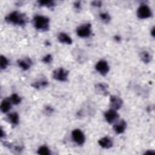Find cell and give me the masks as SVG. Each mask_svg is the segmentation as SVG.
I'll use <instances>...</instances> for the list:
<instances>
[{
	"label": "cell",
	"mask_w": 155,
	"mask_h": 155,
	"mask_svg": "<svg viewBox=\"0 0 155 155\" xmlns=\"http://www.w3.org/2000/svg\"><path fill=\"white\" fill-rule=\"evenodd\" d=\"M5 20L9 24L20 26H24L27 22V18L26 15L16 11L13 12L8 14L5 18Z\"/></svg>",
	"instance_id": "6da1fadb"
},
{
	"label": "cell",
	"mask_w": 155,
	"mask_h": 155,
	"mask_svg": "<svg viewBox=\"0 0 155 155\" xmlns=\"http://www.w3.org/2000/svg\"><path fill=\"white\" fill-rule=\"evenodd\" d=\"M33 25L35 28L41 31H47L49 30V18L47 17L37 15L35 16L33 20Z\"/></svg>",
	"instance_id": "7a4b0ae2"
},
{
	"label": "cell",
	"mask_w": 155,
	"mask_h": 155,
	"mask_svg": "<svg viewBox=\"0 0 155 155\" xmlns=\"http://www.w3.org/2000/svg\"><path fill=\"white\" fill-rule=\"evenodd\" d=\"M68 75V71L63 68H59L56 69L53 72V77L54 79L61 81L65 82L67 81Z\"/></svg>",
	"instance_id": "3957f363"
},
{
	"label": "cell",
	"mask_w": 155,
	"mask_h": 155,
	"mask_svg": "<svg viewBox=\"0 0 155 155\" xmlns=\"http://www.w3.org/2000/svg\"><path fill=\"white\" fill-rule=\"evenodd\" d=\"M77 35L81 38L89 37L91 34V24L90 23L82 25L77 28Z\"/></svg>",
	"instance_id": "277c9868"
},
{
	"label": "cell",
	"mask_w": 155,
	"mask_h": 155,
	"mask_svg": "<svg viewBox=\"0 0 155 155\" xmlns=\"http://www.w3.org/2000/svg\"><path fill=\"white\" fill-rule=\"evenodd\" d=\"M137 16L140 19L148 18L151 16V10L147 5H142L137 9Z\"/></svg>",
	"instance_id": "5b68a950"
},
{
	"label": "cell",
	"mask_w": 155,
	"mask_h": 155,
	"mask_svg": "<svg viewBox=\"0 0 155 155\" xmlns=\"http://www.w3.org/2000/svg\"><path fill=\"white\" fill-rule=\"evenodd\" d=\"M73 139L79 145H82L85 142V136L79 129H75L71 133Z\"/></svg>",
	"instance_id": "8992f818"
},
{
	"label": "cell",
	"mask_w": 155,
	"mask_h": 155,
	"mask_svg": "<svg viewBox=\"0 0 155 155\" xmlns=\"http://www.w3.org/2000/svg\"><path fill=\"white\" fill-rule=\"evenodd\" d=\"M96 70L102 75H106L109 71V66L107 62L104 60H101L96 65Z\"/></svg>",
	"instance_id": "52a82bcc"
},
{
	"label": "cell",
	"mask_w": 155,
	"mask_h": 155,
	"mask_svg": "<svg viewBox=\"0 0 155 155\" xmlns=\"http://www.w3.org/2000/svg\"><path fill=\"white\" fill-rule=\"evenodd\" d=\"M123 104L122 100L118 96L113 95L110 98V105L111 109L117 110L120 108Z\"/></svg>",
	"instance_id": "ba28073f"
},
{
	"label": "cell",
	"mask_w": 155,
	"mask_h": 155,
	"mask_svg": "<svg viewBox=\"0 0 155 155\" xmlns=\"http://www.w3.org/2000/svg\"><path fill=\"white\" fill-rule=\"evenodd\" d=\"M104 117L107 122L109 124H112L119 118V114L116 110L110 109L104 113Z\"/></svg>",
	"instance_id": "9c48e42d"
},
{
	"label": "cell",
	"mask_w": 155,
	"mask_h": 155,
	"mask_svg": "<svg viewBox=\"0 0 155 155\" xmlns=\"http://www.w3.org/2000/svg\"><path fill=\"white\" fill-rule=\"evenodd\" d=\"M108 88V85L104 83L97 84L94 87L95 91L96 93L102 96H107L109 92Z\"/></svg>",
	"instance_id": "30bf717a"
},
{
	"label": "cell",
	"mask_w": 155,
	"mask_h": 155,
	"mask_svg": "<svg viewBox=\"0 0 155 155\" xmlns=\"http://www.w3.org/2000/svg\"><path fill=\"white\" fill-rule=\"evenodd\" d=\"M99 145L104 148L108 149L113 147V142L108 137H104L98 140Z\"/></svg>",
	"instance_id": "8fae6325"
},
{
	"label": "cell",
	"mask_w": 155,
	"mask_h": 155,
	"mask_svg": "<svg viewBox=\"0 0 155 155\" xmlns=\"http://www.w3.org/2000/svg\"><path fill=\"white\" fill-rule=\"evenodd\" d=\"M126 127H127V123L124 120H121L119 122L114 125L113 129L116 133L121 134L124 132Z\"/></svg>",
	"instance_id": "7c38bea8"
},
{
	"label": "cell",
	"mask_w": 155,
	"mask_h": 155,
	"mask_svg": "<svg viewBox=\"0 0 155 155\" xmlns=\"http://www.w3.org/2000/svg\"><path fill=\"white\" fill-rule=\"evenodd\" d=\"M18 65L24 70H28L32 64V61L30 58H25V59H19L17 61Z\"/></svg>",
	"instance_id": "4fadbf2b"
},
{
	"label": "cell",
	"mask_w": 155,
	"mask_h": 155,
	"mask_svg": "<svg viewBox=\"0 0 155 155\" xmlns=\"http://www.w3.org/2000/svg\"><path fill=\"white\" fill-rule=\"evenodd\" d=\"M11 101L10 99V98H6L5 99H4L1 104V106H0V108H1V111L3 113H7L8 112L10 108H11Z\"/></svg>",
	"instance_id": "5bb4252c"
},
{
	"label": "cell",
	"mask_w": 155,
	"mask_h": 155,
	"mask_svg": "<svg viewBox=\"0 0 155 155\" xmlns=\"http://www.w3.org/2000/svg\"><path fill=\"white\" fill-rule=\"evenodd\" d=\"M58 40L61 43H64L66 44H72V39L71 38L67 35L65 33H60L58 35Z\"/></svg>",
	"instance_id": "9a60e30c"
},
{
	"label": "cell",
	"mask_w": 155,
	"mask_h": 155,
	"mask_svg": "<svg viewBox=\"0 0 155 155\" xmlns=\"http://www.w3.org/2000/svg\"><path fill=\"white\" fill-rule=\"evenodd\" d=\"M7 119L8 120L14 125H18L19 123V115L17 113L14 112L8 114L7 116Z\"/></svg>",
	"instance_id": "2e32d148"
},
{
	"label": "cell",
	"mask_w": 155,
	"mask_h": 155,
	"mask_svg": "<svg viewBox=\"0 0 155 155\" xmlns=\"http://www.w3.org/2000/svg\"><path fill=\"white\" fill-rule=\"evenodd\" d=\"M48 82L45 80H40L36 82H35L31 84V86L36 89H41V88L47 86Z\"/></svg>",
	"instance_id": "e0dca14e"
},
{
	"label": "cell",
	"mask_w": 155,
	"mask_h": 155,
	"mask_svg": "<svg viewBox=\"0 0 155 155\" xmlns=\"http://www.w3.org/2000/svg\"><path fill=\"white\" fill-rule=\"evenodd\" d=\"M140 56L141 60L144 63H146V64L149 63L151 60V56L147 51H143L141 52L140 54Z\"/></svg>",
	"instance_id": "ac0fdd59"
},
{
	"label": "cell",
	"mask_w": 155,
	"mask_h": 155,
	"mask_svg": "<svg viewBox=\"0 0 155 155\" xmlns=\"http://www.w3.org/2000/svg\"><path fill=\"white\" fill-rule=\"evenodd\" d=\"M38 3L40 6H45L48 8H51L54 6V2L53 1H50V0L38 1Z\"/></svg>",
	"instance_id": "d6986e66"
},
{
	"label": "cell",
	"mask_w": 155,
	"mask_h": 155,
	"mask_svg": "<svg viewBox=\"0 0 155 155\" xmlns=\"http://www.w3.org/2000/svg\"><path fill=\"white\" fill-rule=\"evenodd\" d=\"M37 153L38 154H41V155H50V151L47 147L43 145L39 148V149L38 150Z\"/></svg>",
	"instance_id": "ffe728a7"
},
{
	"label": "cell",
	"mask_w": 155,
	"mask_h": 155,
	"mask_svg": "<svg viewBox=\"0 0 155 155\" xmlns=\"http://www.w3.org/2000/svg\"><path fill=\"white\" fill-rule=\"evenodd\" d=\"M0 67L1 70H4L6 68L7 65H8V59L4 56L1 55V58H0Z\"/></svg>",
	"instance_id": "44dd1931"
},
{
	"label": "cell",
	"mask_w": 155,
	"mask_h": 155,
	"mask_svg": "<svg viewBox=\"0 0 155 155\" xmlns=\"http://www.w3.org/2000/svg\"><path fill=\"white\" fill-rule=\"evenodd\" d=\"M10 99L12 103H13L15 105L19 104L21 101V97L17 94H15V93L12 94V96H10Z\"/></svg>",
	"instance_id": "7402d4cb"
},
{
	"label": "cell",
	"mask_w": 155,
	"mask_h": 155,
	"mask_svg": "<svg viewBox=\"0 0 155 155\" xmlns=\"http://www.w3.org/2000/svg\"><path fill=\"white\" fill-rule=\"evenodd\" d=\"M99 16H100V18L101 19V20L105 23H108L111 19L110 16L107 13H100Z\"/></svg>",
	"instance_id": "603a6c76"
},
{
	"label": "cell",
	"mask_w": 155,
	"mask_h": 155,
	"mask_svg": "<svg viewBox=\"0 0 155 155\" xmlns=\"http://www.w3.org/2000/svg\"><path fill=\"white\" fill-rule=\"evenodd\" d=\"M54 110L53 108L49 106V105H47V106H45L44 107V113H45V114H46L47 116H50L51 114V113L53 112Z\"/></svg>",
	"instance_id": "cb8c5ba5"
},
{
	"label": "cell",
	"mask_w": 155,
	"mask_h": 155,
	"mask_svg": "<svg viewBox=\"0 0 155 155\" xmlns=\"http://www.w3.org/2000/svg\"><path fill=\"white\" fill-rule=\"evenodd\" d=\"M52 61V56L51 54H48L42 59V61L45 64H49Z\"/></svg>",
	"instance_id": "d4e9b609"
},
{
	"label": "cell",
	"mask_w": 155,
	"mask_h": 155,
	"mask_svg": "<svg viewBox=\"0 0 155 155\" xmlns=\"http://www.w3.org/2000/svg\"><path fill=\"white\" fill-rule=\"evenodd\" d=\"M91 5L94 6V7H101L102 6V2L100 1H94L91 2Z\"/></svg>",
	"instance_id": "484cf974"
},
{
	"label": "cell",
	"mask_w": 155,
	"mask_h": 155,
	"mask_svg": "<svg viewBox=\"0 0 155 155\" xmlns=\"http://www.w3.org/2000/svg\"><path fill=\"white\" fill-rule=\"evenodd\" d=\"M73 5L74 7V8L76 10H79L81 8V2L80 1H76L75 2H74Z\"/></svg>",
	"instance_id": "4316f807"
},
{
	"label": "cell",
	"mask_w": 155,
	"mask_h": 155,
	"mask_svg": "<svg viewBox=\"0 0 155 155\" xmlns=\"http://www.w3.org/2000/svg\"><path fill=\"white\" fill-rule=\"evenodd\" d=\"M154 154V151H146V152H145V154Z\"/></svg>",
	"instance_id": "83f0119b"
},
{
	"label": "cell",
	"mask_w": 155,
	"mask_h": 155,
	"mask_svg": "<svg viewBox=\"0 0 155 155\" xmlns=\"http://www.w3.org/2000/svg\"><path fill=\"white\" fill-rule=\"evenodd\" d=\"M151 35L153 37H154V27H153V28H152V30H151Z\"/></svg>",
	"instance_id": "f1b7e54d"
},
{
	"label": "cell",
	"mask_w": 155,
	"mask_h": 155,
	"mask_svg": "<svg viewBox=\"0 0 155 155\" xmlns=\"http://www.w3.org/2000/svg\"><path fill=\"white\" fill-rule=\"evenodd\" d=\"M1 137L2 138V137H3L4 136H5V133H4V130H2V128H1Z\"/></svg>",
	"instance_id": "f546056e"
},
{
	"label": "cell",
	"mask_w": 155,
	"mask_h": 155,
	"mask_svg": "<svg viewBox=\"0 0 155 155\" xmlns=\"http://www.w3.org/2000/svg\"><path fill=\"white\" fill-rule=\"evenodd\" d=\"M114 38H115V39L117 41H119L120 40V38L119 36H116Z\"/></svg>",
	"instance_id": "4dcf8cb0"
}]
</instances>
